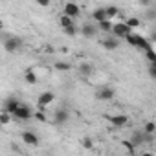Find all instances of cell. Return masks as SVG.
<instances>
[{"mask_svg": "<svg viewBox=\"0 0 156 156\" xmlns=\"http://www.w3.org/2000/svg\"><path fill=\"white\" fill-rule=\"evenodd\" d=\"M64 15L75 19V17H79V15H81V8L77 6L75 2H66V4H64Z\"/></svg>", "mask_w": 156, "mask_h": 156, "instance_id": "cell-9", "label": "cell"}, {"mask_svg": "<svg viewBox=\"0 0 156 156\" xmlns=\"http://www.w3.org/2000/svg\"><path fill=\"white\" fill-rule=\"evenodd\" d=\"M0 30H4V20L0 19Z\"/></svg>", "mask_w": 156, "mask_h": 156, "instance_id": "cell-34", "label": "cell"}, {"mask_svg": "<svg viewBox=\"0 0 156 156\" xmlns=\"http://www.w3.org/2000/svg\"><path fill=\"white\" fill-rule=\"evenodd\" d=\"M24 83H28V85H37V83H39L37 73L31 72V70H26V73H24Z\"/></svg>", "mask_w": 156, "mask_h": 156, "instance_id": "cell-14", "label": "cell"}, {"mask_svg": "<svg viewBox=\"0 0 156 156\" xmlns=\"http://www.w3.org/2000/svg\"><path fill=\"white\" fill-rule=\"evenodd\" d=\"M79 72H81L83 77H88V75L94 73V66H92L90 62H81V64H79Z\"/></svg>", "mask_w": 156, "mask_h": 156, "instance_id": "cell-15", "label": "cell"}, {"mask_svg": "<svg viewBox=\"0 0 156 156\" xmlns=\"http://www.w3.org/2000/svg\"><path fill=\"white\" fill-rule=\"evenodd\" d=\"M59 22H61V28H66V26L75 24V22H73V19H72V17H68V15H64V13H62V17L59 19Z\"/></svg>", "mask_w": 156, "mask_h": 156, "instance_id": "cell-22", "label": "cell"}, {"mask_svg": "<svg viewBox=\"0 0 156 156\" xmlns=\"http://www.w3.org/2000/svg\"><path fill=\"white\" fill-rule=\"evenodd\" d=\"M92 19H94L96 22H101V20H105V19H107V15H105V8H98V9H94V13H92Z\"/></svg>", "mask_w": 156, "mask_h": 156, "instance_id": "cell-17", "label": "cell"}, {"mask_svg": "<svg viewBox=\"0 0 156 156\" xmlns=\"http://www.w3.org/2000/svg\"><path fill=\"white\" fill-rule=\"evenodd\" d=\"M19 103H20V101H19L17 98H13V96H9V98H8V99L4 101V110H8L9 114H13V112H15V108L19 107Z\"/></svg>", "mask_w": 156, "mask_h": 156, "instance_id": "cell-12", "label": "cell"}, {"mask_svg": "<svg viewBox=\"0 0 156 156\" xmlns=\"http://www.w3.org/2000/svg\"><path fill=\"white\" fill-rule=\"evenodd\" d=\"M138 39H140V35H138V33H132V31L125 37V41H127L130 46H134V48H136V44H138Z\"/></svg>", "mask_w": 156, "mask_h": 156, "instance_id": "cell-23", "label": "cell"}, {"mask_svg": "<svg viewBox=\"0 0 156 156\" xmlns=\"http://www.w3.org/2000/svg\"><path fill=\"white\" fill-rule=\"evenodd\" d=\"M145 19H147V20H151V22H152V20H156V9L147 8V9H145Z\"/></svg>", "mask_w": 156, "mask_h": 156, "instance_id": "cell-28", "label": "cell"}, {"mask_svg": "<svg viewBox=\"0 0 156 156\" xmlns=\"http://www.w3.org/2000/svg\"><path fill=\"white\" fill-rule=\"evenodd\" d=\"M20 138H22V141H24L26 145H30V147H37V145L41 143L39 136H37L35 132H31V130H24V132L20 134Z\"/></svg>", "mask_w": 156, "mask_h": 156, "instance_id": "cell-8", "label": "cell"}, {"mask_svg": "<svg viewBox=\"0 0 156 156\" xmlns=\"http://www.w3.org/2000/svg\"><path fill=\"white\" fill-rule=\"evenodd\" d=\"M83 147H85V149H92V147H94L92 140H90V138H85V140H83Z\"/></svg>", "mask_w": 156, "mask_h": 156, "instance_id": "cell-31", "label": "cell"}, {"mask_svg": "<svg viewBox=\"0 0 156 156\" xmlns=\"http://www.w3.org/2000/svg\"><path fill=\"white\" fill-rule=\"evenodd\" d=\"M125 24H127L130 30H136V28H140V26H141V20H140L138 17H129V19L125 20Z\"/></svg>", "mask_w": 156, "mask_h": 156, "instance_id": "cell-18", "label": "cell"}, {"mask_svg": "<svg viewBox=\"0 0 156 156\" xmlns=\"http://www.w3.org/2000/svg\"><path fill=\"white\" fill-rule=\"evenodd\" d=\"M116 98V90L112 87H99L96 92V99L98 101H112Z\"/></svg>", "mask_w": 156, "mask_h": 156, "instance_id": "cell-3", "label": "cell"}, {"mask_svg": "<svg viewBox=\"0 0 156 156\" xmlns=\"http://www.w3.org/2000/svg\"><path fill=\"white\" fill-rule=\"evenodd\" d=\"M140 2V6H143V8H149L151 6V0H138Z\"/></svg>", "mask_w": 156, "mask_h": 156, "instance_id": "cell-33", "label": "cell"}, {"mask_svg": "<svg viewBox=\"0 0 156 156\" xmlns=\"http://www.w3.org/2000/svg\"><path fill=\"white\" fill-rule=\"evenodd\" d=\"M101 46H103L107 51H114V50H118V46H119V39H116L114 35H110V37H107V39L101 41Z\"/></svg>", "mask_w": 156, "mask_h": 156, "instance_id": "cell-10", "label": "cell"}, {"mask_svg": "<svg viewBox=\"0 0 156 156\" xmlns=\"http://www.w3.org/2000/svg\"><path fill=\"white\" fill-rule=\"evenodd\" d=\"M98 26L96 24H92V22H85L83 26H81V35L85 37V39H94L96 35H98Z\"/></svg>", "mask_w": 156, "mask_h": 156, "instance_id": "cell-6", "label": "cell"}, {"mask_svg": "<svg viewBox=\"0 0 156 156\" xmlns=\"http://www.w3.org/2000/svg\"><path fill=\"white\" fill-rule=\"evenodd\" d=\"M11 123V114L8 110H2L0 112V125H9Z\"/></svg>", "mask_w": 156, "mask_h": 156, "instance_id": "cell-20", "label": "cell"}, {"mask_svg": "<svg viewBox=\"0 0 156 156\" xmlns=\"http://www.w3.org/2000/svg\"><path fill=\"white\" fill-rule=\"evenodd\" d=\"M121 145H123V149H125L127 152H130V154H136V145H134L130 140H125V141H121Z\"/></svg>", "mask_w": 156, "mask_h": 156, "instance_id": "cell-21", "label": "cell"}, {"mask_svg": "<svg viewBox=\"0 0 156 156\" xmlns=\"http://www.w3.org/2000/svg\"><path fill=\"white\" fill-rule=\"evenodd\" d=\"M143 51H145V57L149 59V62H156V53H154L152 46H151V48H147V50H143Z\"/></svg>", "mask_w": 156, "mask_h": 156, "instance_id": "cell-26", "label": "cell"}, {"mask_svg": "<svg viewBox=\"0 0 156 156\" xmlns=\"http://www.w3.org/2000/svg\"><path fill=\"white\" fill-rule=\"evenodd\" d=\"M35 2H37L41 8H48V6L51 4V0H35Z\"/></svg>", "mask_w": 156, "mask_h": 156, "instance_id": "cell-32", "label": "cell"}, {"mask_svg": "<svg viewBox=\"0 0 156 156\" xmlns=\"http://www.w3.org/2000/svg\"><path fill=\"white\" fill-rule=\"evenodd\" d=\"M53 68H55L57 72H68L72 66H70V62H64V61H57V62L53 64Z\"/></svg>", "mask_w": 156, "mask_h": 156, "instance_id": "cell-19", "label": "cell"}, {"mask_svg": "<svg viewBox=\"0 0 156 156\" xmlns=\"http://www.w3.org/2000/svg\"><path fill=\"white\" fill-rule=\"evenodd\" d=\"M108 121H110L112 127H116V129H123V127H127V125L130 123V119H129L127 114H114V116H108Z\"/></svg>", "mask_w": 156, "mask_h": 156, "instance_id": "cell-5", "label": "cell"}, {"mask_svg": "<svg viewBox=\"0 0 156 156\" xmlns=\"http://www.w3.org/2000/svg\"><path fill=\"white\" fill-rule=\"evenodd\" d=\"M136 48H140V50H147V48H151V42L147 41V37H141V35H140V39H138V44H136Z\"/></svg>", "mask_w": 156, "mask_h": 156, "instance_id": "cell-24", "label": "cell"}, {"mask_svg": "<svg viewBox=\"0 0 156 156\" xmlns=\"http://www.w3.org/2000/svg\"><path fill=\"white\" fill-rule=\"evenodd\" d=\"M11 116H15L17 119H30L31 116H33V110H31V107L30 105H26V103H19V107L15 108V112L11 114Z\"/></svg>", "mask_w": 156, "mask_h": 156, "instance_id": "cell-4", "label": "cell"}, {"mask_svg": "<svg viewBox=\"0 0 156 156\" xmlns=\"http://www.w3.org/2000/svg\"><path fill=\"white\" fill-rule=\"evenodd\" d=\"M53 99H55V94L53 92H42L37 98V103H39V107H48V105L53 103Z\"/></svg>", "mask_w": 156, "mask_h": 156, "instance_id": "cell-11", "label": "cell"}, {"mask_svg": "<svg viewBox=\"0 0 156 156\" xmlns=\"http://www.w3.org/2000/svg\"><path fill=\"white\" fill-rule=\"evenodd\" d=\"M130 31H132V30H130V28L125 24V20H123V22H116V24L112 22V30H110V35H114L116 39H125V37H127Z\"/></svg>", "mask_w": 156, "mask_h": 156, "instance_id": "cell-2", "label": "cell"}, {"mask_svg": "<svg viewBox=\"0 0 156 156\" xmlns=\"http://www.w3.org/2000/svg\"><path fill=\"white\" fill-rule=\"evenodd\" d=\"M68 119H70L68 108H57V110L53 112V123H55V125H64Z\"/></svg>", "mask_w": 156, "mask_h": 156, "instance_id": "cell-7", "label": "cell"}, {"mask_svg": "<svg viewBox=\"0 0 156 156\" xmlns=\"http://www.w3.org/2000/svg\"><path fill=\"white\" fill-rule=\"evenodd\" d=\"M66 2H73V0H66Z\"/></svg>", "mask_w": 156, "mask_h": 156, "instance_id": "cell-35", "label": "cell"}, {"mask_svg": "<svg viewBox=\"0 0 156 156\" xmlns=\"http://www.w3.org/2000/svg\"><path fill=\"white\" fill-rule=\"evenodd\" d=\"M147 72H149V77H151V79H156V62H149Z\"/></svg>", "mask_w": 156, "mask_h": 156, "instance_id": "cell-27", "label": "cell"}, {"mask_svg": "<svg viewBox=\"0 0 156 156\" xmlns=\"http://www.w3.org/2000/svg\"><path fill=\"white\" fill-rule=\"evenodd\" d=\"M143 130H145V132H152V134H154V132H156V123H154V121H147V123L143 125Z\"/></svg>", "mask_w": 156, "mask_h": 156, "instance_id": "cell-29", "label": "cell"}, {"mask_svg": "<svg viewBox=\"0 0 156 156\" xmlns=\"http://www.w3.org/2000/svg\"><path fill=\"white\" fill-rule=\"evenodd\" d=\"M22 39L20 37H17V35H6L4 37V50L8 51V53H15V51H19L20 48H22Z\"/></svg>", "mask_w": 156, "mask_h": 156, "instance_id": "cell-1", "label": "cell"}, {"mask_svg": "<svg viewBox=\"0 0 156 156\" xmlns=\"http://www.w3.org/2000/svg\"><path fill=\"white\" fill-rule=\"evenodd\" d=\"M62 31H64L68 37H75V35H77V26H75V24H72V26H66V28H62Z\"/></svg>", "mask_w": 156, "mask_h": 156, "instance_id": "cell-25", "label": "cell"}, {"mask_svg": "<svg viewBox=\"0 0 156 156\" xmlns=\"http://www.w3.org/2000/svg\"><path fill=\"white\" fill-rule=\"evenodd\" d=\"M105 15H107V19H114V17H118L119 15V8H116V6H107L105 8Z\"/></svg>", "mask_w": 156, "mask_h": 156, "instance_id": "cell-16", "label": "cell"}, {"mask_svg": "<svg viewBox=\"0 0 156 156\" xmlns=\"http://www.w3.org/2000/svg\"><path fill=\"white\" fill-rule=\"evenodd\" d=\"M96 26H98L99 31L110 33V30H112V20H110V19H105V20H101V22H96Z\"/></svg>", "mask_w": 156, "mask_h": 156, "instance_id": "cell-13", "label": "cell"}, {"mask_svg": "<svg viewBox=\"0 0 156 156\" xmlns=\"http://www.w3.org/2000/svg\"><path fill=\"white\" fill-rule=\"evenodd\" d=\"M31 118H35L37 121H46V114H44V112H33Z\"/></svg>", "mask_w": 156, "mask_h": 156, "instance_id": "cell-30", "label": "cell"}]
</instances>
